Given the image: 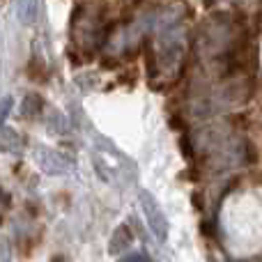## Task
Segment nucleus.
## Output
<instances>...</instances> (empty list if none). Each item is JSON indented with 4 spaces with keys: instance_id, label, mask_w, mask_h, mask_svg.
Returning <instances> with one entry per match:
<instances>
[{
    "instance_id": "nucleus-1",
    "label": "nucleus",
    "mask_w": 262,
    "mask_h": 262,
    "mask_svg": "<svg viewBox=\"0 0 262 262\" xmlns=\"http://www.w3.org/2000/svg\"><path fill=\"white\" fill-rule=\"evenodd\" d=\"M140 207H143V214H145V219H147L152 232L157 235V239L166 242V237H168V221H166L161 207H159V203L154 200V195L149 193V191H140Z\"/></svg>"
},
{
    "instance_id": "nucleus-2",
    "label": "nucleus",
    "mask_w": 262,
    "mask_h": 262,
    "mask_svg": "<svg viewBox=\"0 0 262 262\" xmlns=\"http://www.w3.org/2000/svg\"><path fill=\"white\" fill-rule=\"evenodd\" d=\"M35 157H37L39 168L46 175H62V172H67L69 166H72V159H69L67 154L58 152V149L44 147V145H39V147L35 149Z\"/></svg>"
},
{
    "instance_id": "nucleus-3",
    "label": "nucleus",
    "mask_w": 262,
    "mask_h": 262,
    "mask_svg": "<svg viewBox=\"0 0 262 262\" xmlns=\"http://www.w3.org/2000/svg\"><path fill=\"white\" fill-rule=\"evenodd\" d=\"M23 136L12 127H0V154H21L23 152Z\"/></svg>"
},
{
    "instance_id": "nucleus-4",
    "label": "nucleus",
    "mask_w": 262,
    "mask_h": 262,
    "mask_svg": "<svg viewBox=\"0 0 262 262\" xmlns=\"http://www.w3.org/2000/svg\"><path fill=\"white\" fill-rule=\"evenodd\" d=\"M131 244H134V232H131V228L127 226V223H122V226H118L115 228V232L111 235L108 253L111 255H120V253H124Z\"/></svg>"
},
{
    "instance_id": "nucleus-5",
    "label": "nucleus",
    "mask_w": 262,
    "mask_h": 262,
    "mask_svg": "<svg viewBox=\"0 0 262 262\" xmlns=\"http://www.w3.org/2000/svg\"><path fill=\"white\" fill-rule=\"evenodd\" d=\"M44 108H46L44 97L37 95V92H28V95L23 97V101H21V118L39 120L41 113H44Z\"/></svg>"
},
{
    "instance_id": "nucleus-6",
    "label": "nucleus",
    "mask_w": 262,
    "mask_h": 262,
    "mask_svg": "<svg viewBox=\"0 0 262 262\" xmlns=\"http://www.w3.org/2000/svg\"><path fill=\"white\" fill-rule=\"evenodd\" d=\"M16 16L23 26H35L39 16V0H16Z\"/></svg>"
},
{
    "instance_id": "nucleus-7",
    "label": "nucleus",
    "mask_w": 262,
    "mask_h": 262,
    "mask_svg": "<svg viewBox=\"0 0 262 262\" xmlns=\"http://www.w3.org/2000/svg\"><path fill=\"white\" fill-rule=\"evenodd\" d=\"M26 72H28V78H30V81H44V76H46L44 60L37 58V55H32L30 62H28V67H26Z\"/></svg>"
},
{
    "instance_id": "nucleus-8",
    "label": "nucleus",
    "mask_w": 262,
    "mask_h": 262,
    "mask_svg": "<svg viewBox=\"0 0 262 262\" xmlns=\"http://www.w3.org/2000/svg\"><path fill=\"white\" fill-rule=\"evenodd\" d=\"M177 147H180V152H182V157H184V161L193 163V159H195V149H193V143H191L189 136L182 134V136H180V140H177Z\"/></svg>"
},
{
    "instance_id": "nucleus-9",
    "label": "nucleus",
    "mask_w": 262,
    "mask_h": 262,
    "mask_svg": "<svg viewBox=\"0 0 262 262\" xmlns=\"http://www.w3.org/2000/svg\"><path fill=\"white\" fill-rule=\"evenodd\" d=\"M46 127H49L51 134H64V131L69 129V124H67V118H64V115L53 113L51 115V120L46 122Z\"/></svg>"
},
{
    "instance_id": "nucleus-10",
    "label": "nucleus",
    "mask_w": 262,
    "mask_h": 262,
    "mask_svg": "<svg viewBox=\"0 0 262 262\" xmlns=\"http://www.w3.org/2000/svg\"><path fill=\"white\" fill-rule=\"evenodd\" d=\"M12 108H14V99L9 95L3 97V99H0V127H5L7 118L12 115Z\"/></svg>"
},
{
    "instance_id": "nucleus-11",
    "label": "nucleus",
    "mask_w": 262,
    "mask_h": 262,
    "mask_svg": "<svg viewBox=\"0 0 262 262\" xmlns=\"http://www.w3.org/2000/svg\"><path fill=\"white\" fill-rule=\"evenodd\" d=\"M168 124H170V129L182 131V134H186V129H189V124H186V120H184V115L182 113H170L168 115Z\"/></svg>"
},
{
    "instance_id": "nucleus-12",
    "label": "nucleus",
    "mask_w": 262,
    "mask_h": 262,
    "mask_svg": "<svg viewBox=\"0 0 262 262\" xmlns=\"http://www.w3.org/2000/svg\"><path fill=\"white\" fill-rule=\"evenodd\" d=\"M145 64H147V74L152 78L157 74V55H154V49L149 44H145Z\"/></svg>"
},
{
    "instance_id": "nucleus-13",
    "label": "nucleus",
    "mask_w": 262,
    "mask_h": 262,
    "mask_svg": "<svg viewBox=\"0 0 262 262\" xmlns=\"http://www.w3.org/2000/svg\"><path fill=\"white\" fill-rule=\"evenodd\" d=\"M244 159L246 163H258V149H255V145L251 143V140H244Z\"/></svg>"
},
{
    "instance_id": "nucleus-14",
    "label": "nucleus",
    "mask_w": 262,
    "mask_h": 262,
    "mask_svg": "<svg viewBox=\"0 0 262 262\" xmlns=\"http://www.w3.org/2000/svg\"><path fill=\"white\" fill-rule=\"evenodd\" d=\"M9 205H12V195H9V191H5L3 186H0V221H3V216L7 214Z\"/></svg>"
},
{
    "instance_id": "nucleus-15",
    "label": "nucleus",
    "mask_w": 262,
    "mask_h": 262,
    "mask_svg": "<svg viewBox=\"0 0 262 262\" xmlns=\"http://www.w3.org/2000/svg\"><path fill=\"white\" fill-rule=\"evenodd\" d=\"M230 120V124L232 127H237V129H246L249 127V113H239V115H232V118H228Z\"/></svg>"
},
{
    "instance_id": "nucleus-16",
    "label": "nucleus",
    "mask_w": 262,
    "mask_h": 262,
    "mask_svg": "<svg viewBox=\"0 0 262 262\" xmlns=\"http://www.w3.org/2000/svg\"><path fill=\"white\" fill-rule=\"evenodd\" d=\"M191 203H193V207L198 209V212H205V193L203 191H195V193L191 195Z\"/></svg>"
},
{
    "instance_id": "nucleus-17",
    "label": "nucleus",
    "mask_w": 262,
    "mask_h": 262,
    "mask_svg": "<svg viewBox=\"0 0 262 262\" xmlns=\"http://www.w3.org/2000/svg\"><path fill=\"white\" fill-rule=\"evenodd\" d=\"M200 228H203V235L205 237H212L214 232H216V221H203V226H200Z\"/></svg>"
},
{
    "instance_id": "nucleus-18",
    "label": "nucleus",
    "mask_w": 262,
    "mask_h": 262,
    "mask_svg": "<svg viewBox=\"0 0 262 262\" xmlns=\"http://www.w3.org/2000/svg\"><path fill=\"white\" fill-rule=\"evenodd\" d=\"M120 262H149V258L145 253H131V255H127V258L120 260Z\"/></svg>"
},
{
    "instance_id": "nucleus-19",
    "label": "nucleus",
    "mask_w": 262,
    "mask_h": 262,
    "mask_svg": "<svg viewBox=\"0 0 262 262\" xmlns=\"http://www.w3.org/2000/svg\"><path fill=\"white\" fill-rule=\"evenodd\" d=\"M127 3L131 5V7H138V5H140V3H143V0H127Z\"/></svg>"
}]
</instances>
